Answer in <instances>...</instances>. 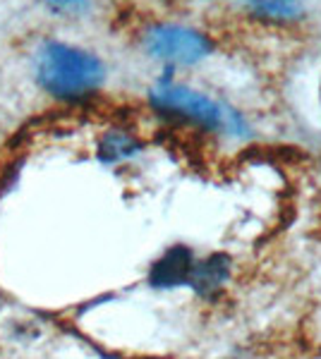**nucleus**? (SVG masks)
<instances>
[{"label": "nucleus", "mask_w": 321, "mask_h": 359, "mask_svg": "<svg viewBox=\"0 0 321 359\" xmlns=\"http://www.w3.org/2000/svg\"><path fill=\"white\" fill-rule=\"evenodd\" d=\"M151 106L161 113L178 115V118L192 120V123L209 127V130H221L225 127V115L218 103H214L209 96L192 91L183 84L159 82L151 91Z\"/></svg>", "instance_id": "3"}, {"label": "nucleus", "mask_w": 321, "mask_h": 359, "mask_svg": "<svg viewBox=\"0 0 321 359\" xmlns=\"http://www.w3.org/2000/svg\"><path fill=\"white\" fill-rule=\"evenodd\" d=\"M37 82L58 101H81L101 89L106 67L94 53L65 41H46L37 53Z\"/></svg>", "instance_id": "1"}, {"label": "nucleus", "mask_w": 321, "mask_h": 359, "mask_svg": "<svg viewBox=\"0 0 321 359\" xmlns=\"http://www.w3.org/2000/svg\"><path fill=\"white\" fill-rule=\"evenodd\" d=\"M228 278H230V257L228 254H211L202 262H195L188 285H192V290L199 297H211L225 285Z\"/></svg>", "instance_id": "5"}, {"label": "nucleus", "mask_w": 321, "mask_h": 359, "mask_svg": "<svg viewBox=\"0 0 321 359\" xmlns=\"http://www.w3.org/2000/svg\"><path fill=\"white\" fill-rule=\"evenodd\" d=\"M144 48L168 65H195L211 53V41L190 27L156 25L144 34Z\"/></svg>", "instance_id": "2"}, {"label": "nucleus", "mask_w": 321, "mask_h": 359, "mask_svg": "<svg viewBox=\"0 0 321 359\" xmlns=\"http://www.w3.org/2000/svg\"><path fill=\"white\" fill-rule=\"evenodd\" d=\"M319 96H321V86H319Z\"/></svg>", "instance_id": "9"}, {"label": "nucleus", "mask_w": 321, "mask_h": 359, "mask_svg": "<svg viewBox=\"0 0 321 359\" xmlns=\"http://www.w3.org/2000/svg\"><path fill=\"white\" fill-rule=\"evenodd\" d=\"M300 0H252V10L266 17H297L300 15Z\"/></svg>", "instance_id": "7"}, {"label": "nucleus", "mask_w": 321, "mask_h": 359, "mask_svg": "<svg viewBox=\"0 0 321 359\" xmlns=\"http://www.w3.org/2000/svg\"><path fill=\"white\" fill-rule=\"evenodd\" d=\"M137 151H139L137 139L120 130L106 132V135L101 137V142H98V158H101L103 163H120V161L132 158Z\"/></svg>", "instance_id": "6"}, {"label": "nucleus", "mask_w": 321, "mask_h": 359, "mask_svg": "<svg viewBox=\"0 0 321 359\" xmlns=\"http://www.w3.org/2000/svg\"><path fill=\"white\" fill-rule=\"evenodd\" d=\"M46 8L55 15H65V17H79L84 13H89L91 0H44Z\"/></svg>", "instance_id": "8"}, {"label": "nucleus", "mask_w": 321, "mask_h": 359, "mask_svg": "<svg viewBox=\"0 0 321 359\" xmlns=\"http://www.w3.org/2000/svg\"><path fill=\"white\" fill-rule=\"evenodd\" d=\"M192 266H195V254L185 245H175L168 249L166 254L151 266L149 283L156 290H171V287H180L190 283Z\"/></svg>", "instance_id": "4"}]
</instances>
